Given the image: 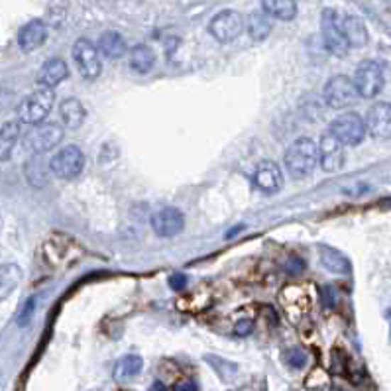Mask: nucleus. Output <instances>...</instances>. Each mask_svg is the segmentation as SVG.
Instances as JSON below:
<instances>
[{
  "instance_id": "obj_1",
  "label": "nucleus",
  "mask_w": 391,
  "mask_h": 391,
  "mask_svg": "<svg viewBox=\"0 0 391 391\" xmlns=\"http://www.w3.org/2000/svg\"><path fill=\"white\" fill-rule=\"evenodd\" d=\"M285 170L293 179H303L315 171L319 163V148L311 138H297L283 155Z\"/></svg>"
},
{
  "instance_id": "obj_2",
  "label": "nucleus",
  "mask_w": 391,
  "mask_h": 391,
  "mask_svg": "<svg viewBox=\"0 0 391 391\" xmlns=\"http://www.w3.org/2000/svg\"><path fill=\"white\" fill-rule=\"evenodd\" d=\"M53 102H55L53 89H43V87H40L38 91L30 93L24 101L20 102V106H18V120L22 124H30V126L42 124L43 120L48 119L51 109H53Z\"/></svg>"
},
{
  "instance_id": "obj_3",
  "label": "nucleus",
  "mask_w": 391,
  "mask_h": 391,
  "mask_svg": "<svg viewBox=\"0 0 391 391\" xmlns=\"http://www.w3.org/2000/svg\"><path fill=\"white\" fill-rule=\"evenodd\" d=\"M323 99L329 109L344 111V109H350V106L356 104L360 94H358L356 85H354L352 79H348L346 75H334L324 85Z\"/></svg>"
},
{
  "instance_id": "obj_4",
  "label": "nucleus",
  "mask_w": 391,
  "mask_h": 391,
  "mask_svg": "<svg viewBox=\"0 0 391 391\" xmlns=\"http://www.w3.org/2000/svg\"><path fill=\"white\" fill-rule=\"evenodd\" d=\"M61 140H63V128L57 122H42L26 132L22 144L28 152L42 155L53 150Z\"/></svg>"
},
{
  "instance_id": "obj_5",
  "label": "nucleus",
  "mask_w": 391,
  "mask_h": 391,
  "mask_svg": "<svg viewBox=\"0 0 391 391\" xmlns=\"http://www.w3.org/2000/svg\"><path fill=\"white\" fill-rule=\"evenodd\" d=\"M51 173L57 179H75L85 170V153L77 145H65L50 160Z\"/></svg>"
},
{
  "instance_id": "obj_6",
  "label": "nucleus",
  "mask_w": 391,
  "mask_h": 391,
  "mask_svg": "<svg viewBox=\"0 0 391 391\" xmlns=\"http://www.w3.org/2000/svg\"><path fill=\"white\" fill-rule=\"evenodd\" d=\"M321 28H323V42L326 50L336 57H344L350 51V43L342 30V18L334 10L326 9L321 18Z\"/></svg>"
},
{
  "instance_id": "obj_7",
  "label": "nucleus",
  "mask_w": 391,
  "mask_h": 391,
  "mask_svg": "<svg viewBox=\"0 0 391 391\" xmlns=\"http://www.w3.org/2000/svg\"><path fill=\"white\" fill-rule=\"evenodd\" d=\"M354 85H356L358 94L362 99H374L382 93L383 83H385V77H383V69L378 61H362L356 69V75H354Z\"/></svg>"
},
{
  "instance_id": "obj_8",
  "label": "nucleus",
  "mask_w": 391,
  "mask_h": 391,
  "mask_svg": "<svg viewBox=\"0 0 391 391\" xmlns=\"http://www.w3.org/2000/svg\"><path fill=\"white\" fill-rule=\"evenodd\" d=\"M331 132L344 145H358L366 138V122L356 112H344L331 122Z\"/></svg>"
},
{
  "instance_id": "obj_9",
  "label": "nucleus",
  "mask_w": 391,
  "mask_h": 391,
  "mask_svg": "<svg viewBox=\"0 0 391 391\" xmlns=\"http://www.w3.org/2000/svg\"><path fill=\"white\" fill-rule=\"evenodd\" d=\"M73 60L79 73L87 81H97L102 73V63L99 60V50L91 40L79 38L73 45Z\"/></svg>"
},
{
  "instance_id": "obj_10",
  "label": "nucleus",
  "mask_w": 391,
  "mask_h": 391,
  "mask_svg": "<svg viewBox=\"0 0 391 391\" xmlns=\"http://www.w3.org/2000/svg\"><path fill=\"white\" fill-rule=\"evenodd\" d=\"M244 18L236 10H222L211 20L209 32L216 42L230 43L244 32Z\"/></svg>"
},
{
  "instance_id": "obj_11",
  "label": "nucleus",
  "mask_w": 391,
  "mask_h": 391,
  "mask_svg": "<svg viewBox=\"0 0 391 391\" xmlns=\"http://www.w3.org/2000/svg\"><path fill=\"white\" fill-rule=\"evenodd\" d=\"M316 148H319V163L324 171L334 173L344 165V144L332 134L331 130L321 136Z\"/></svg>"
},
{
  "instance_id": "obj_12",
  "label": "nucleus",
  "mask_w": 391,
  "mask_h": 391,
  "mask_svg": "<svg viewBox=\"0 0 391 391\" xmlns=\"http://www.w3.org/2000/svg\"><path fill=\"white\" fill-rule=\"evenodd\" d=\"M152 228L162 238L177 236L179 232L185 228V216L175 206H163L153 213Z\"/></svg>"
},
{
  "instance_id": "obj_13",
  "label": "nucleus",
  "mask_w": 391,
  "mask_h": 391,
  "mask_svg": "<svg viewBox=\"0 0 391 391\" xmlns=\"http://www.w3.org/2000/svg\"><path fill=\"white\" fill-rule=\"evenodd\" d=\"M368 134L375 140H390L391 138V104L390 102H375L366 114Z\"/></svg>"
},
{
  "instance_id": "obj_14",
  "label": "nucleus",
  "mask_w": 391,
  "mask_h": 391,
  "mask_svg": "<svg viewBox=\"0 0 391 391\" xmlns=\"http://www.w3.org/2000/svg\"><path fill=\"white\" fill-rule=\"evenodd\" d=\"M254 185L265 195H273L283 187V173L275 162H262L254 171Z\"/></svg>"
},
{
  "instance_id": "obj_15",
  "label": "nucleus",
  "mask_w": 391,
  "mask_h": 391,
  "mask_svg": "<svg viewBox=\"0 0 391 391\" xmlns=\"http://www.w3.org/2000/svg\"><path fill=\"white\" fill-rule=\"evenodd\" d=\"M69 77V67L65 61L61 57H53V60H48L40 69L38 73V85L43 87V89H53L60 83H63Z\"/></svg>"
},
{
  "instance_id": "obj_16",
  "label": "nucleus",
  "mask_w": 391,
  "mask_h": 391,
  "mask_svg": "<svg viewBox=\"0 0 391 391\" xmlns=\"http://www.w3.org/2000/svg\"><path fill=\"white\" fill-rule=\"evenodd\" d=\"M48 40V26L42 20H32L20 30L18 34V45L22 51H34L42 48L43 42Z\"/></svg>"
},
{
  "instance_id": "obj_17",
  "label": "nucleus",
  "mask_w": 391,
  "mask_h": 391,
  "mask_svg": "<svg viewBox=\"0 0 391 391\" xmlns=\"http://www.w3.org/2000/svg\"><path fill=\"white\" fill-rule=\"evenodd\" d=\"M60 116L63 126L69 128V130H77V128L83 126V122L87 119V111L83 102L71 97V99H65L60 104Z\"/></svg>"
},
{
  "instance_id": "obj_18",
  "label": "nucleus",
  "mask_w": 391,
  "mask_h": 391,
  "mask_svg": "<svg viewBox=\"0 0 391 391\" xmlns=\"http://www.w3.org/2000/svg\"><path fill=\"white\" fill-rule=\"evenodd\" d=\"M24 173L26 179H28V183H30L32 187H43V185L48 183V179H50V163L43 162L42 155L32 153V158H30L24 165Z\"/></svg>"
},
{
  "instance_id": "obj_19",
  "label": "nucleus",
  "mask_w": 391,
  "mask_h": 391,
  "mask_svg": "<svg viewBox=\"0 0 391 391\" xmlns=\"http://www.w3.org/2000/svg\"><path fill=\"white\" fill-rule=\"evenodd\" d=\"M99 50L104 57L109 60H120L124 57L128 51L126 40L119 34V32H104L99 38Z\"/></svg>"
},
{
  "instance_id": "obj_20",
  "label": "nucleus",
  "mask_w": 391,
  "mask_h": 391,
  "mask_svg": "<svg viewBox=\"0 0 391 391\" xmlns=\"http://www.w3.org/2000/svg\"><path fill=\"white\" fill-rule=\"evenodd\" d=\"M153 65H155V53H153L150 45L138 43L130 50V67H132V71L145 75V73L152 71Z\"/></svg>"
},
{
  "instance_id": "obj_21",
  "label": "nucleus",
  "mask_w": 391,
  "mask_h": 391,
  "mask_svg": "<svg viewBox=\"0 0 391 391\" xmlns=\"http://www.w3.org/2000/svg\"><path fill=\"white\" fill-rule=\"evenodd\" d=\"M22 281V270L16 264L0 265V303L9 299Z\"/></svg>"
},
{
  "instance_id": "obj_22",
  "label": "nucleus",
  "mask_w": 391,
  "mask_h": 391,
  "mask_svg": "<svg viewBox=\"0 0 391 391\" xmlns=\"http://www.w3.org/2000/svg\"><path fill=\"white\" fill-rule=\"evenodd\" d=\"M262 9L268 16L290 22L297 16V2L295 0H262Z\"/></svg>"
},
{
  "instance_id": "obj_23",
  "label": "nucleus",
  "mask_w": 391,
  "mask_h": 391,
  "mask_svg": "<svg viewBox=\"0 0 391 391\" xmlns=\"http://www.w3.org/2000/svg\"><path fill=\"white\" fill-rule=\"evenodd\" d=\"M20 120H9L0 128V162H6L20 138Z\"/></svg>"
},
{
  "instance_id": "obj_24",
  "label": "nucleus",
  "mask_w": 391,
  "mask_h": 391,
  "mask_svg": "<svg viewBox=\"0 0 391 391\" xmlns=\"http://www.w3.org/2000/svg\"><path fill=\"white\" fill-rule=\"evenodd\" d=\"M342 30L348 40L350 48H362L368 42V30L364 22L356 16H344L342 18Z\"/></svg>"
},
{
  "instance_id": "obj_25",
  "label": "nucleus",
  "mask_w": 391,
  "mask_h": 391,
  "mask_svg": "<svg viewBox=\"0 0 391 391\" xmlns=\"http://www.w3.org/2000/svg\"><path fill=\"white\" fill-rule=\"evenodd\" d=\"M321 262H323V265L329 272L342 273V275L350 273V268H352L348 258L331 246H321Z\"/></svg>"
},
{
  "instance_id": "obj_26",
  "label": "nucleus",
  "mask_w": 391,
  "mask_h": 391,
  "mask_svg": "<svg viewBox=\"0 0 391 391\" xmlns=\"http://www.w3.org/2000/svg\"><path fill=\"white\" fill-rule=\"evenodd\" d=\"M142 368H144V360L136 356V354L120 358L119 362H116V366H114V380H119V382L132 380V378H136L142 372Z\"/></svg>"
},
{
  "instance_id": "obj_27",
  "label": "nucleus",
  "mask_w": 391,
  "mask_h": 391,
  "mask_svg": "<svg viewBox=\"0 0 391 391\" xmlns=\"http://www.w3.org/2000/svg\"><path fill=\"white\" fill-rule=\"evenodd\" d=\"M246 30L254 42H264L265 38L272 34V24H270L268 14L265 12H252L248 16Z\"/></svg>"
},
{
  "instance_id": "obj_28",
  "label": "nucleus",
  "mask_w": 391,
  "mask_h": 391,
  "mask_svg": "<svg viewBox=\"0 0 391 391\" xmlns=\"http://www.w3.org/2000/svg\"><path fill=\"white\" fill-rule=\"evenodd\" d=\"M326 383H329V375H326V372H324L323 368H315V370L309 374V378H307L305 385L309 390H321Z\"/></svg>"
},
{
  "instance_id": "obj_29",
  "label": "nucleus",
  "mask_w": 391,
  "mask_h": 391,
  "mask_svg": "<svg viewBox=\"0 0 391 391\" xmlns=\"http://www.w3.org/2000/svg\"><path fill=\"white\" fill-rule=\"evenodd\" d=\"M285 362H287L291 368H295V370H301V368L307 364V352H305V350H301V348L287 350V354H285Z\"/></svg>"
},
{
  "instance_id": "obj_30",
  "label": "nucleus",
  "mask_w": 391,
  "mask_h": 391,
  "mask_svg": "<svg viewBox=\"0 0 391 391\" xmlns=\"http://www.w3.org/2000/svg\"><path fill=\"white\" fill-rule=\"evenodd\" d=\"M34 309H35V299H28L26 301V305L22 307V311H20V315H18V324L20 326H26V324L30 323V319L34 315Z\"/></svg>"
},
{
  "instance_id": "obj_31",
  "label": "nucleus",
  "mask_w": 391,
  "mask_h": 391,
  "mask_svg": "<svg viewBox=\"0 0 391 391\" xmlns=\"http://www.w3.org/2000/svg\"><path fill=\"white\" fill-rule=\"evenodd\" d=\"M332 370L336 374H344V370H346V356L342 354L341 350H334L332 352Z\"/></svg>"
},
{
  "instance_id": "obj_32",
  "label": "nucleus",
  "mask_w": 391,
  "mask_h": 391,
  "mask_svg": "<svg viewBox=\"0 0 391 391\" xmlns=\"http://www.w3.org/2000/svg\"><path fill=\"white\" fill-rule=\"evenodd\" d=\"M170 285L173 290H183L187 285V275L185 273H175L170 277Z\"/></svg>"
},
{
  "instance_id": "obj_33",
  "label": "nucleus",
  "mask_w": 391,
  "mask_h": 391,
  "mask_svg": "<svg viewBox=\"0 0 391 391\" xmlns=\"http://www.w3.org/2000/svg\"><path fill=\"white\" fill-rule=\"evenodd\" d=\"M252 329H254V323H252V321H242V323H238L234 326V332H236L238 336H246V334L252 332Z\"/></svg>"
},
{
  "instance_id": "obj_34",
  "label": "nucleus",
  "mask_w": 391,
  "mask_h": 391,
  "mask_svg": "<svg viewBox=\"0 0 391 391\" xmlns=\"http://www.w3.org/2000/svg\"><path fill=\"white\" fill-rule=\"evenodd\" d=\"M199 387H197L195 382H191V380H181V382L175 383V387H173V391H197Z\"/></svg>"
},
{
  "instance_id": "obj_35",
  "label": "nucleus",
  "mask_w": 391,
  "mask_h": 391,
  "mask_svg": "<svg viewBox=\"0 0 391 391\" xmlns=\"http://www.w3.org/2000/svg\"><path fill=\"white\" fill-rule=\"evenodd\" d=\"M150 391H167V387H165L162 382H155L152 387H150Z\"/></svg>"
}]
</instances>
